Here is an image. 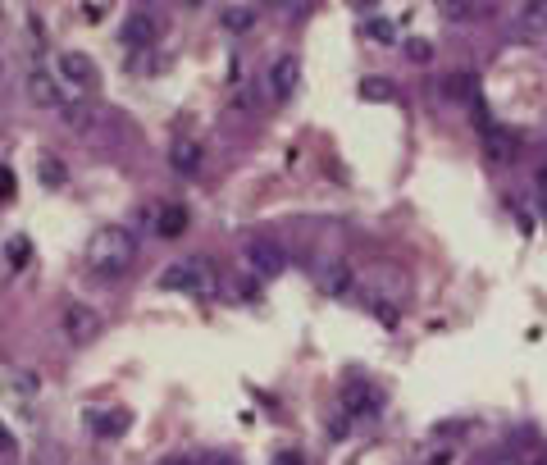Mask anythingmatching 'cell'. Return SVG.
Here are the masks:
<instances>
[{
    "mask_svg": "<svg viewBox=\"0 0 547 465\" xmlns=\"http://www.w3.org/2000/svg\"><path fill=\"white\" fill-rule=\"evenodd\" d=\"M137 260V238L133 228L124 224H101L87 238V269L92 274H105V279H119V274H128Z\"/></svg>",
    "mask_w": 547,
    "mask_h": 465,
    "instance_id": "cell-1",
    "label": "cell"
},
{
    "mask_svg": "<svg viewBox=\"0 0 547 465\" xmlns=\"http://www.w3.org/2000/svg\"><path fill=\"white\" fill-rule=\"evenodd\" d=\"M160 292H192V297H206V292H215V269H210V260L201 256H187V260H174V265L160 269Z\"/></svg>",
    "mask_w": 547,
    "mask_h": 465,
    "instance_id": "cell-2",
    "label": "cell"
},
{
    "mask_svg": "<svg viewBox=\"0 0 547 465\" xmlns=\"http://www.w3.org/2000/svg\"><path fill=\"white\" fill-rule=\"evenodd\" d=\"M60 92H64V105L83 101L87 92H96V60L83 51H64L60 55Z\"/></svg>",
    "mask_w": 547,
    "mask_h": 465,
    "instance_id": "cell-3",
    "label": "cell"
},
{
    "mask_svg": "<svg viewBox=\"0 0 547 465\" xmlns=\"http://www.w3.org/2000/svg\"><path fill=\"white\" fill-rule=\"evenodd\" d=\"M60 329H64V338L73 342V347H87V342L101 333V315H96L87 301H64V310H60Z\"/></svg>",
    "mask_w": 547,
    "mask_h": 465,
    "instance_id": "cell-4",
    "label": "cell"
},
{
    "mask_svg": "<svg viewBox=\"0 0 547 465\" xmlns=\"http://www.w3.org/2000/svg\"><path fill=\"white\" fill-rule=\"evenodd\" d=\"M379 406H383V393L374 388V383L351 379L347 388H342V411H347V415H361V420H370V415H379Z\"/></svg>",
    "mask_w": 547,
    "mask_h": 465,
    "instance_id": "cell-5",
    "label": "cell"
},
{
    "mask_svg": "<svg viewBox=\"0 0 547 465\" xmlns=\"http://www.w3.org/2000/svg\"><path fill=\"white\" fill-rule=\"evenodd\" d=\"M265 78H269V83H265L269 96H274V101H288V96L297 92V83H301V60H297V55H279V60L269 64Z\"/></svg>",
    "mask_w": 547,
    "mask_h": 465,
    "instance_id": "cell-6",
    "label": "cell"
},
{
    "mask_svg": "<svg viewBox=\"0 0 547 465\" xmlns=\"http://www.w3.org/2000/svg\"><path fill=\"white\" fill-rule=\"evenodd\" d=\"M119 37H124L128 51H151V46L160 42V23H155V14L137 10L124 19V32H119Z\"/></svg>",
    "mask_w": 547,
    "mask_h": 465,
    "instance_id": "cell-7",
    "label": "cell"
},
{
    "mask_svg": "<svg viewBox=\"0 0 547 465\" xmlns=\"http://www.w3.org/2000/svg\"><path fill=\"white\" fill-rule=\"evenodd\" d=\"M83 420H87V429H92V434H101V438H119V434H128V424H133V415H128L124 406H92V411H87Z\"/></svg>",
    "mask_w": 547,
    "mask_h": 465,
    "instance_id": "cell-8",
    "label": "cell"
},
{
    "mask_svg": "<svg viewBox=\"0 0 547 465\" xmlns=\"http://www.w3.org/2000/svg\"><path fill=\"white\" fill-rule=\"evenodd\" d=\"M247 260H251V269H256L260 279H274V274H283V251L274 247V242H265V238H251L247 242Z\"/></svg>",
    "mask_w": 547,
    "mask_h": 465,
    "instance_id": "cell-9",
    "label": "cell"
},
{
    "mask_svg": "<svg viewBox=\"0 0 547 465\" xmlns=\"http://www.w3.org/2000/svg\"><path fill=\"white\" fill-rule=\"evenodd\" d=\"M28 96L37 105H46V110H55V105H64V92H60V78L46 69H32L28 73Z\"/></svg>",
    "mask_w": 547,
    "mask_h": 465,
    "instance_id": "cell-10",
    "label": "cell"
},
{
    "mask_svg": "<svg viewBox=\"0 0 547 465\" xmlns=\"http://www.w3.org/2000/svg\"><path fill=\"white\" fill-rule=\"evenodd\" d=\"M155 233H160V238H183L187 233V210L183 206H160L155 210Z\"/></svg>",
    "mask_w": 547,
    "mask_h": 465,
    "instance_id": "cell-11",
    "label": "cell"
},
{
    "mask_svg": "<svg viewBox=\"0 0 547 465\" xmlns=\"http://www.w3.org/2000/svg\"><path fill=\"white\" fill-rule=\"evenodd\" d=\"M169 160H174L178 174H197L201 160H206V151H201L197 142H187V137H183V142H174V155H169Z\"/></svg>",
    "mask_w": 547,
    "mask_h": 465,
    "instance_id": "cell-12",
    "label": "cell"
},
{
    "mask_svg": "<svg viewBox=\"0 0 547 465\" xmlns=\"http://www.w3.org/2000/svg\"><path fill=\"white\" fill-rule=\"evenodd\" d=\"M516 23H520L525 37H543V32H547V5H525Z\"/></svg>",
    "mask_w": 547,
    "mask_h": 465,
    "instance_id": "cell-13",
    "label": "cell"
},
{
    "mask_svg": "<svg viewBox=\"0 0 547 465\" xmlns=\"http://www.w3.org/2000/svg\"><path fill=\"white\" fill-rule=\"evenodd\" d=\"M516 151H520V142L511 133H502V128L488 133V155H497V160H516Z\"/></svg>",
    "mask_w": 547,
    "mask_h": 465,
    "instance_id": "cell-14",
    "label": "cell"
},
{
    "mask_svg": "<svg viewBox=\"0 0 547 465\" xmlns=\"http://www.w3.org/2000/svg\"><path fill=\"white\" fill-rule=\"evenodd\" d=\"M361 32H365V37H374V42L388 46V42L397 37V23H393V19H379V14H370V19L361 23Z\"/></svg>",
    "mask_w": 547,
    "mask_h": 465,
    "instance_id": "cell-15",
    "label": "cell"
},
{
    "mask_svg": "<svg viewBox=\"0 0 547 465\" xmlns=\"http://www.w3.org/2000/svg\"><path fill=\"white\" fill-rule=\"evenodd\" d=\"M324 288H329L333 297H347V288H351V269H347V265H329V269H324Z\"/></svg>",
    "mask_w": 547,
    "mask_h": 465,
    "instance_id": "cell-16",
    "label": "cell"
},
{
    "mask_svg": "<svg viewBox=\"0 0 547 465\" xmlns=\"http://www.w3.org/2000/svg\"><path fill=\"white\" fill-rule=\"evenodd\" d=\"M64 178H69V169H64L60 160H51V155H42V183L46 187H60Z\"/></svg>",
    "mask_w": 547,
    "mask_h": 465,
    "instance_id": "cell-17",
    "label": "cell"
},
{
    "mask_svg": "<svg viewBox=\"0 0 547 465\" xmlns=\"http://www.w3.org/2000/svg\"><path fill=\"white\" fill-rule=\"evenodd\" d=\"M256 23V10H224V28L228 32H247Z\"/></svg>",
    "mask_w": 547,
    "mask_h": 465,
    "instance_id": "cell-18",
    "label": "cell"
},
{
    "mask_svg": "<svg viewBox=\"0 0 547 465\" xmlns=\"http://www.w3.org/2000/svg\"><path fill=\"white\" fill-rule=\"evenodd\" d=\"M361 96H365V101H388V96H393V83H383V78H365Z\"/></svg>",
    "mask_w": 547,
    "mask_h": 465,
    "instance_id": "cell-19",
    "label": "cell"
},
{
    "mask_svg": "<svg viewBox=\"0 0 547 465\" xmlns=\"http://www.w3.org/2000/svg\"><path fill=\"white\" fill-rule=\"evenodd\" d=\"M28 256H32V242L23 238V233H19V238H10V265L23 269V265H28Z\"/></svg>",
    "mask_w": 547,
    "mask_h": 465,
    "instance_id": "cell-20",
    "label": "cell"
},
{
    "mask_svg": "<svg viewBox=\"0 0 547 465\" xmlns=\"http://www.w3.org/2000/svg\"><path fill=\"white\" fill-rule=\"evenodd\" d=\"M406 55H411L415 64H424V60H434V46L424 42V37H415V42H406Z\"/></svg>",
    "mask_w": 547,
    "mask_h": 465,
    "instance_id": "cell-21",
    "label": "cell"
},
{
    "mask_svg": "<svg viewBox=\"0 0 547 465\" xmlns=\"http://www.w3.org/2000/svg\"><path fill=\"white\" fill-rule=\"evenodd\" d=\"M14 197V174L10 169H0V201H10Z\"/></svg>",
    "mask_w": 547,
    "mask_h": 465,
    "instance_id": "cell-22",
    "label": "cell"
},
{
    "mask_svg": "<svg viewBox=\"0 0 547 465\" xmlns=\"http://www.w3.org/2000/svg\"><path fill=\"white\" fill-rule=\"evenodd\" d=\"M83 19L87 23H101L105 19V5H83Z\"/></svg>",
    "mask_w": 547,
    "mask_h": 465,
    "instance_id": "cell-23",
    "label": "cell"
},
{
    "mask_svg": "<svg viewBox=\"0 0 547 465\" xmlns=\"http://www.w3.org/2000/svg\"><path fill=\"white\" fill-rule=\"evenodd\" d=\"M534 183H538V201H547V165L534 174Z\"/></svg>",
    "mask_w": 547,
    "mask_h": 465,
    "instance_id": "cell-24",
    "label": "cell"
},
{
    "mask_svg": "<svg viewBox=\"0 0 547 465\" xmlns=\"http://www.w3.org/2000/svg\"><path fill=\"white\" fill-rule=\"evenodd\" d=\"M160 465H197V461H160Z\"/></svg>",
    "mask_w": 547,
    "mask_h": 465,
    "instance_id": "cell-25",
    "label": "cell"
},
{
    "mask_svg": "<svg viewBox=\"0 0 547 465\" xmlns=\"http://www.w3.org/2000/svg\"><path fill=\"white\" fill-rule=\"evenodd\" d=\"M534 465H547V452H538V461Z\"/></svg>",
    "mask_w": 547,
    "mask_h": 465,
    "instance_id": "cell-26",
    "label": "cell"
},
{
    "mask_svg": "<svg viewBox=\"0 0 547 465\" xmlns=\"http://www.w3.org/2000/svg\"><path fill=\"white\" fill-rule=\"evenodd\" d=\"M283 465H297V456H283Z\"/></svg>",
    "mask_w": 547,
    "mask_h": 465,
    "instance_id": "cell-27",
    "label": "cell"
},
{
    "mask_svg": "<svg viewBox=\"0 0 547 465\" xmlns=\"http://www.w3.org/2000/svg\"><path fill=\"white\" fill-rule=\"evenodd\" d=\"M493 465H511V461H493Z\"/></svg>",
    "mask_w": 547,
    "mask_h": 465,
    "instance_id": "cell-28",
    "label": "cell"
},
{
    "mask_svg": "<svg viewBox=\"0 0 547 465\" xmlns=\"http://www.w3.org/2000/svg\"><path fill=\"white\" fill-rule=\"evenodd\" d=\"M543 215H547V201H543Z\"/></svg>",
    "mask_w": 547,
    "mask_h": 465,
    "instance_id": "cell-29",
    "label": "cell"
}]
</instances>
